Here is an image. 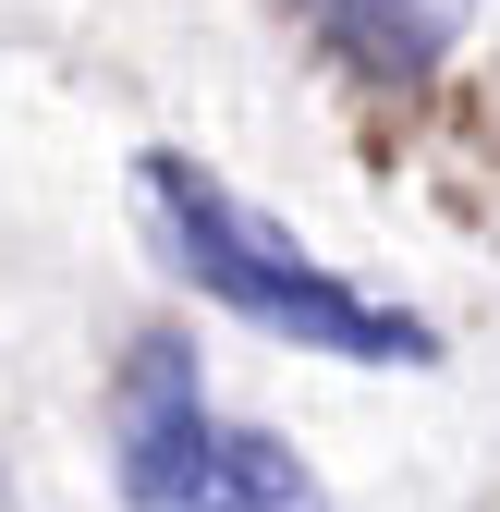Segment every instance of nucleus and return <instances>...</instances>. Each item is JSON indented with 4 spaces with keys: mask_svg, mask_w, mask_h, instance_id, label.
Instances as JSON below:
<instances>
[{
    "mask_svg": "<svg viewBox=\"0 0 500 512\" xmlns=\"http://www.w3.org/2000/svg\"><path fill=\"white\" fill-rule=\"evenodd\" d=\"M305 25H318L366 86H427V74L464 49L476 0H305Z\"/></svg>",
    "mask_w": 500,
    "mask_h": 512,
    "instance_id": "obj_3",
    "label": "nucleus"
},
{
    "mask_svg": "<svg viewBox=\"0 0 500 512\" xmlns=\"http://www.w3.org/2000/svg\"><path fill=\"white\" fill-rule=\"evenodd\" d=\"M135 196H147V220L171 244V269L196 281V293H220L232 317H257V330H281L305 354H342V366H427V354H440L427 317H403V305H379L366 281L318 269L257 196H232V183L196 171L183 147H147L135 159Z\"/></svg>",
    "mask_w": 500,
    "mask_h": 512,
    "instance_id": "obj_1",
    "label": "nucleus"
},
{
    "mask_svg": "<svg viewBox=\"0 0 500 512\" xmlns=\"http://www.w3.org/2000/svg\"><path fill=\"white\" fill-rule=\"evenodd\" d=\"M110 476H122V512H330V488L305 476L293 439L232 427L196 391V342L183 330H147L122 354Z\"/></svg>",
    "mask_w": 500,
    "mask_h": 512,
    "instance_id": "obj_2",
    "label": "nucleus"
}]
</instances>
